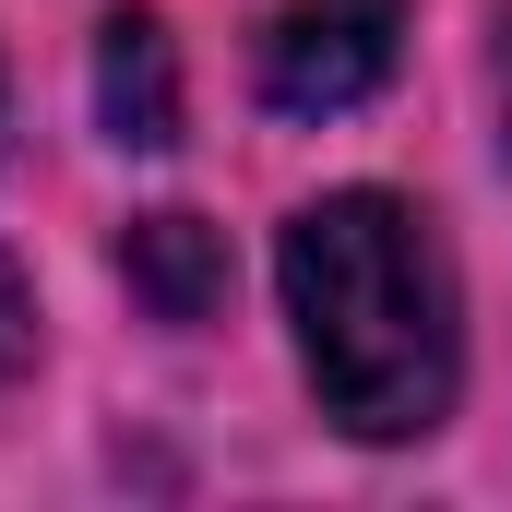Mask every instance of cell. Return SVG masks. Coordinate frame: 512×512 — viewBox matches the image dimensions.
<instances>
[{
    "label": "cell",
    "mask_w": 512,
    "mask_h": 512,
    "mask_svg": "<svg viewBox=\"0 0 512 512\" xmlns=\"http://www.w3.org/2000/svg\"><path fill=\"white\" fill-rule=\"evenodd\" d=\"M286 322L334 429L358 441H417L453 417V274L417 203L393 191H322L286 227Z\"/></svg>",
    "instance_id": "obj_1"
},
{
    "label": "cell",
    "mask_w": 512,
    "mask_h": 512,
    "mask_svg": "<svg viewBox=\"0 0 512 512\" xmlns=\"http://www.w3.org/2000/svg\"><path fill=\"white\" fill-rule=\"evenodd\" d=\"M36 358V298H24V274H12V251H0V382Z\"/></svg>",
    "instance_id": "obj_5"
},
{
    "label": "cell",
    "mask_w": 512,
    "mask_h": 512,
    "mask_svg": "<svg viewBox=\"0 0 512 512\" xmlns=\"http://www.w3.org/2000/svg\"><path fill=\"white\" fill-rule=\"evenodd\" d=\"M120 274H131V298L155 310V322H215L227 310V239L203 227V215H143L120 239Z\"/></svg>",
    "instance_id": "obj_4"
},
{
    "label": "cell",
    "mask_w": 512,
    "mask_h": 512,
    "mask_svg": "<svg viewBox=\"0 0 512 512\" xmlns=\"http://www.w3.org/2000/svg\"><path fill=\"white\" fill-rule=\"evenodd\" d=\"M405 60V0H286L262 36V96L286 120H346Z\"/></svg>",
    "instance_id": "obj_2"
},
{
    "label": "cell",
    "mask_w": 512,
    "mask_h": 512,
    "mask_svg": "<svg viewBox=\"0 0 512 512\" xmlns=\"http://www.w3.org/2000/svg\"><path fill=\"white\" fill-rule=\"evenodd\" d=\"M96 120L131 155L179 143V48H167L155 12H108V36H96Z\"/></svg>",
    "instance_id": "obj_3"
}]
</instances>
